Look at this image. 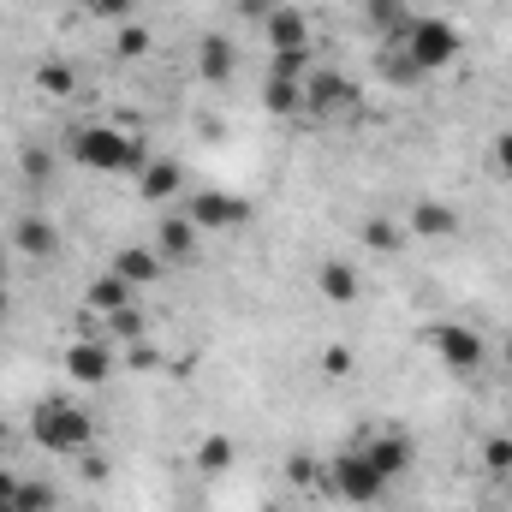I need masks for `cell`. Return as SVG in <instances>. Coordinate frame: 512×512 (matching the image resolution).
Instances as JSON below:
<instances>
[{"instance_id":"6da1fadb","label":"cell","mask_w":512,"mask_h":512,"mask_svg":"<svg viewBox=\"0 0 512 512\" xmlns=\"http://www.w3.org/2000/svg\"><path fill=\"white\" fill-rule=\"evenodd\" d=\"M459 54H465V30H459L453 18H441V12H411L399 36L376 42V72H382L387 84H405V90H411V84H423V78L459 66Z\"/></svg>"},{"instance_id":"7a4b0ae2","label":"cell","mask_w":512,"mask_h":512,"mask_svg":"<svg viewBox=\"0 0 512 512\" xmlns=\"http://www.w3.org/2000/svg\"><path fill=\"white\" fill-rule=\"evenodd\" d=\"M66 161L72 167H84V173H114V179H137V167L149 161V149H143V137L120 120H78V126L66 131Z\"/></svg>"},{"instance_id":"3957f363","label":"cell","mask_w":512,"mask_h":512,"mask_svg":"<svg viewBox=\"0 0 512 512\" xmlns=\"http://www.w3.org/2000/svg\"><path fill=\"white\" fill-rule=\"evenodd\" d=\"M24 435H30L42 453L84 459V453L96 447V417H90L78 399H66V393H42V399L30 405V417H24Z\"/></svg>"},{"instance_id":"277c9868","label":"cell","mask_w":512,"mask_h":512,"mask_svg":"<svg viewBox=\"0 0 512 512\" xmlns=\"http://www.w3.org/2000/svg\"><path fill=\"white\" fill-rule=\"evenodd\" d=\"M304 120L310 126H358L364 120V90L340 66H310V78H304Z\"/></svg>"},{"instance_id":"5b68a950","label":"cell","mask_w":512,"mask_h":512,"mask_svg":"<svg viewBox=\"0 0 512 512\" xmlns=\"http://www.w3.org/2000/svg\"><path fill=\"white\" fill-rule=\"evenodd\" d=\"M322 483H328V495H334V501H346V507H376L387 489H393V483H387L382 471H376V465H370V459L352 447V441H346V447L328 459Z\"/></svg>"},{"instance_id":"8992f818","label":"cell","mask_w":512,"mask_h":512,"mask_svg":"<svg viewBox=\"0 0 512 512\" xmlns=\"http://www.w3.org/2000/svg\"><path fill=\"white\" fill-rule=\"evenodd\" d=\"M423 340H429V352H435L453 376H477V370L489 364V340H483L477 328H465V322H435Z\"/></svg>"},{"instance_id":"52a82bcc","label":"cell","mask_w":512,"mask_h":512,"mask_svg":"<svg viewBox=\"0 0 512 512\" xmlns=\"http://www.w3.org/2000/svg\"><path fill=\"white\" fill-rule=\"evenodd\" d=\"M352 447L382 471L387 483H399L405 471H411V459H417V447H411V435L405 429H393V423H370L364 435H352Z\"/></svg>"},{"instance_id":"ba28073f","label":"cell","mask_w":512,"mask_h":512,"mask_svg":"<svg viewBox=\"0 0 512 512\" xmlns=\"http://www.w3.org/2000/svg\"><path fill=\"white\" fill-rule=\"evenodd\" d=\"M120 370V346L114 340H72L66 346V382L72 387H102Z\"/></svg>"},{"instance_id":"9c48e42d","label":"cell","mask_w":512,"mask_h":512,"mask_svg":"<svg viewBox=\"0 0 512 512\" xmlns=\"http://www.w3.org/2000/svg\"><path fill=\"white\" fill-rule=\"evenodd\" d=\"M245 197H233V191H191L185 197V221L197 227V233H233V227H245Z\"/></svg>"},{"instance_id":"30bf717a","label":"cell","mask_w":512,"mask_h":512,"mask_svg":"<svg viewBox=\"0 0 512 512\" xmlns=\"http://www.w3.org/2000/svg\"><path fill=\"white\" fill-rule=\"evenodd\" d=\"M316 286H322L328 304H352V298L364 292V274H358L352 256H322V262H316Z\"/></svg>"},{"instance_id":"8fae6325","label":"cell","mask_w":512,"mask_h":512,"mask_svg":"<svg viewBox=\"0 0 512 512\" xmlns=\"http://www.w3.org/2000/svg\"><path fill=\"white\" fill-rule=\"evenodd\" d=\"M268 54H292V48H310V18L298 6H268Z\"/></svg>"},{"instance_id":"7c38bea8","label":"cell","mask_w":512,"mask_h":512,"mask_svg":"<svg viewBox=\"0 0 512 512\" xmlns=\"http://www.w3.org/2000/svg\"><path fill=\"white\" fill-rule=\"evenodd\" d=\"M137 191H143L149 203L173 209V203H179V191H185V173H179V161H143V167H137Z\"/></svg>"},{"instance_id":"4fadbf2b","label":"cell","mask_w":512,"mask_h":512,"mask_svg":"<svg viewBox=\"0 0 512 512\" xmlns=\"http://www.w3.org/2000/svg\"><path fill=\"white\" fill-rule=\"evenodd\" d=\"M108 268L126 280L131 292H143L149 280H161V268H167V262H161V251H155V245H126V251H114V262H108Z\"/></svg>"},{"instance_id":"5bb4252c","label":"cell","mask_w":512,"mask_h":512,"mask_svg":"<svg viewBox=\"0 0 512 512\" xmlns=\"http://www.w3.org/2000/svg\"><path fill=\"white\" fill-rule=\"evenodd\" d=\"M12 245H18V256H30V262H48V256L60 251V233L42 215H18L12 221Z\"/></svg>"},{"instance_id":"9a60e30c","label":"cell","mask_w":512,"mask_h":512,"mask_svg":"<svg viewBox=\"0 0 512 512\" xmlns=\"http://www.w3.org/2000/svg\"><path fill=\"white\" fill-rule=\"evenodd\" d=\"M197 227L185 221V209H173V215H161V233H155V251H161V262H191L197 256Z\"/></svg>"},{"instance_id":"2e32d148","label":"cell","mask_w":512,"mask_h":512,"mask_svg":"<svg viewBox=\"0 0 512 512\" xmlns=\"http://www.w3.org/2000/svg\"><path fill=\"white\" fill-rule=\"evenodd\" d=\"M131 298H137V292H131L114 268H108L102 280L84 286V310H90V316H120V310H131Z\"/></svg>"},{"instance_id":"e0dca14e","label":"cell","mask_w":512,"mask_h":512,"mask_svg":"<svg viewBox=\"0 0 512 512\" xmlns=\"http://www.w3.org/2000/svg\"><path fill=\"white\" fill-rule=\"evenodd\" d=\"M411 233H423V239H453L459 233V215L447 209V203H435V197H423V203H411Z\"/></svg>"},{"instance_id":"ac0fdd59","label":"cell","mask_w":512,"mask_h":512,"mask_svg":"<svg viewBox=\"0 0 512 512\" xmlns=\"http://www.w3.org/2000/svg\"><path fill=\"white\" fill-rule=\"evenodd\" d=\"M405 18H411V0H364V24L376 30V42L399 36V30H405Z\"/></svg>"},{"instance_id":"d6986e66","label":"cell","mask_w":512,"mask_h":512,"mask_svg":"<svg viewBox=\"0 0 512 512\" xmlns=\"http://www.w3.org/2000/svg\"><path fill=\"white\" fill-rule=\"evenodd\" d=\"M262 102H268V114H280V120H304V84L268 78V84H262Z\"/></svg>"},{"instance_id":"ffe728a7","label":"cell","mask_w":512,"mask_h":512,"mask_svg":"<svg viewBox=\"0 0 512 512\" xmlns=\"http://www.w3.org/2000/svg\"><path fill=\"white\" fill-rule=\"evenodd\" d=\"M197 66H203V78H233V42L227 36H203L197 42Z\"/></svg>"},{"instance_id":"44dd1931","label":"cell","mask_w":512,"mask_h":512,"mask_svg":"<svg viewBox=\"0 0 512 512\" xmlns=\"http://www.w3.org/2000/svg\"><path fill=\"white\" fill-rule=\"evenodd\" d=\"M36 90L54 96V102H66V96L78 90V72H72L66 60H42V66H36Z\"/></svg>"},{"instance_id":"7402d4cb","label":"cell","mask_w":512,"mask_h":512,"mask_svg":"<svg viewBox=\"0 0 512 512\" xmlns=\"http://www.w3.org/2000/svg\"><path fill=\"white\" fill-rule=\"evenodd\" d=\"M54 501H60L54 483H42V477H18V501H12L18 512H54Z\"/></svg>"},{"instance_id":"603a6c76","label":"cell","mask_w":512,"mask_h":512,"mask_svg":"<svg viewBox=\"0 0 512 512\" xmlns=\"http://www.w3.org/2000/svg\"><path fill=\"white\" fill-rule=\"evenodd\" d=\"M114 54H126V60H137V54H149V30H143L137 18H126V24H114Z\"/></svg>"},{"instance_id":"cb8c5ba5","label":"cell","mask_w":512,"mask_h":512,"mask_svg":"<svg viewBox=\"0 0 512 512\" xmlns=\"http://www.w3.org/2000/svg\"><path fill=\"white\" fill-rule=\"evenodd\" d=\"M197 465H203V471H227V465H233V441H227V435H209V441L197 447Z\"/></svg>"},{"instance_id":"d4e9b609","label":"cell","mask_w":512,"mask_h":512,"mask_svg":"<svg viewBox=\"0 0 512 512\" xmlns=\"http://www.w3.org/2000/svg\"><path fill=\"white\" fill-rule=\"evenodd\" d=\"M489 167H495L501 179H512V131H495V137H489Z\"/></svg>"},{"instance_id":"484cf974","label":"cell","mask_w":512,"mask_h":512,"mask_svg":"<svg viewBox=\"0 0 512 512\" xmlns=\"http://www.w3.org/2000/svg\"><path fill=\"white\" fill-rule=\"evenodd\" d=\"M96 6V18H108V24H126V18H137V0H90Z\"/></svg>"},{"instance_id":"4316f807","label":"cell","mask_w":512,"mask_h":512,"mask_svg":"<svg viewBox=\"0 0 512 512\" xmlns=\"http://www.w3.org/2000/svg\"><path fill=\"white\" fill-rule=\"evenodd\" d=\"M364 239H370V245H376V251H393V245H399V239H405V233H399V227H393V221H370V227H364Z\"/></svg>"},{"instance_id":"83f0119b","label":"cell","mask_w":512,"mask_h":512,"mask_svg":"<svg viewBox=\"0 0 512 512\" xmlns=\"http://www.w3.org/2000/svg\"><path fill=\"white\" fill-rule=\"evenodd\" d=\"M483 459H489V471H507V465H512V441H507V435H501V441H489V447H483Z\"/></svg>"},{"instance_id":"f1b7e54d","label":"cell","mask_w":512,"mask_h":512,"mask_svg":"<svg viewBox=\"0 0 512 512\" xmlns=\"http://www.w3.org/2000/svg\"><path fill=\"white\" fill-rule=\"evenodd\" d=\"M322 364H328V376H346V370H352V352H346V346H328Z\"/></svg>"},{"instance_id":"f546056e","label":"cell","mask_w":512,"mask_h":512,"mask_svg":"<svg viewBox=\"0 0 512 512\" xmlns=\"http://www.w3.org/2000/svg\"><path fill=\"white\" fill-rule=\"evenodd\" d=\"M12 501H18V471L0 465V507H12Z\"/></svg>"},{"instance_id":"4dcf8cb0","label":"cell","mask_w":512,"mask_h":512,"mask_svg":"<svg viewBox=\"0 0 512 512\" xmlns=\"http://www.w3.org/2000/svg\"><path fill=\"white\" fill-rule=\"evenodd\" d=\"M0 316H6V280H0Z\"/></svg>"},{"instance_id":"1f68e13d","label":"cell","mask_w":512,"mask_h":512,"mask_svg":"<svg viewBox=\"0 0 512 512\" xmlns=\"http://www.w3.org/2000/svg\"><path fill=\"white\" fill-rule=\"evenodd\" d=\"M507 364H512V340H507Z\"/></svg>"},{"instance_id":"d6a6232c","label":"cell","mask_w":512,"mask_h":512,"mask_svg":"<svg viewBox=\"0 0 512 512\" xmlns=\"http://www.w3.org/2000/svg\"><path fill=\"white\" fill-rule=\"evenodd\" d=\"M0 512H18V507H0Z\"/></svg>"},{"instance_id":"836d02e7","label":"cell","mask_w":512,"mask_h":512,"mask_svg":"<svg viewBox=\"0 0 512 512\" xmlns=\"http://www.w3.org/2000/svg\"><path fill=\"white\" fill-rule=\"evenodd\" d=\"M0 280H6V268H0Z\"/></svg>"}]
</instances>
